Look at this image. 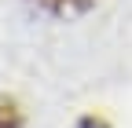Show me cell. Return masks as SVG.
Returning a JSON list of instances; mask_svg holds the SVG:
<instances>
[{
  "instance_id": "cell-2",
  "label": "cell",
  "mask_w": 132,
  "mask_h": 128,
  "mask_svg": "<svg viewBox=\"0 0 132 128\" xmlns=\"http://www.w3.org/2000/svg\"><path fill=\"white\" fill-rule=\"evenodd\" d=\"M0 128H26V114L15 99H0Z\"/></svg>"
},
{
  "instance_id": "cell-1",
  "label": "cell",
  "mask_w": 132,
  "mask_h": 128,
  "mask_svg": "<svg viewBox=\"0 0 132 128\" xmlns=\"http://www.w3.org/2000/svg\"><path fill=\"white\" fill-rule=\"evenodd\" d=\"M33 7H40L52 19H73V15H85L95 0H29Z\"/></svg>"
},
{
  "instance_id": "cell-3",
  "label": "cell",
  "mask_w": 132,
  "mask_h": 128,
  "mask_svg": "<svg viewBox=\"0 0 132 128\" xmlns=\"http://www.w3.org/2000/svg\"><path fill=\"white\" fill-rule=\"evenodd\" d=\"M73 128H110V121H106V117H95V114H85Z\"/></svg>"
}]
</instances>
